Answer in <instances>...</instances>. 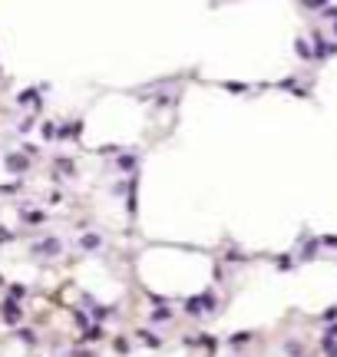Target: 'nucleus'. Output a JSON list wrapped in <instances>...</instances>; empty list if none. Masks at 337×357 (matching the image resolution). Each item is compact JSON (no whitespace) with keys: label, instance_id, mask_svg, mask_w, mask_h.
Masks as SVG:
<instances>
[{"label":"nucleus","instance_id":"obj_1","mask_svg":"<svg viewBox=\"0 0 337 357\" xmlns=\"http://www.w3.org/2000/svg\"><path fill=\"white\" fill-rule=\"evenodd\" d=\"M215 304H218V298H215V291L208 288V291H202V295H195V298L185 301V314L188 318H205V314H215Z\"/></svg>","mask_w":337,"mask_h":357},{"label":"nucleus","instance_id":"obj_2","mask_svg":"<svg viewBox=\"0 0 337 357\" xmlns=\"http://www.w3.org/2000/svg\"><path fill=\"white\" fill-rule=\"evenodd\" d=\"M318 255H321V238L304 232V235L298 238V255H294V258H298V262H314Z\"/></svg>","mask_w":337,"mask_h":357},{"label":"nucleus","instance_id":"obj_3","mask_svg":"<svg viewBox=\"0 0 337 357\" xmlns=\"http://www.w3.org/2000/svg\"><path fill=\"white\" fill-rule=\"evenodd\" d=\"M63 251V242L56 238V235H50V238H40V242H33V255H46V258H56Z\"/></svg>","mask_w":337,"mask_h":357},{"label":"nucleus","instance_id":"obj_4","mask_svg":"<svg viewBox=\"0 0 337 357\" xmlns=\"http://www.w3.org/2000/svg\"><path fill=\"white\" fill-rule=\"evenodd\" d=\"M112 166H116V172H123V175H136L139 155H136V152H119V155L112 159Z\"/></svg>","mask_w":337,"mask_h":357},{"label":"nucleus","instance_id":"obj_5","mask_svg":"<svg viewBox=\"0 0 337 357\" xmlns=\"http://www.w3.org/2000/svg\"><path fill=\"white\" fill-rule=\"evenodd\" d=\"M314 60H331L337 53V40H324L321 33H314Z\"/></svg>","mask_w":337,"mask_h":357},{"label":"nucleus","instance_id":"obj_6","mask_svg":"<svg viewBox=\"0 0 337 357\" xmlns=\"http://www.w3.org/2000/svg\"><path fill=\"white\" fill-rule=\"evenodd\" d=\"M0 318L7 321V324H20V321H23V311H20V304L14 298H7L0 304Z\"/></svg>","mask_w":337,"mask_h":357},{"label":"nucleus","instance_id":"obj_7","mask_svg":"<svg viewBox=\"0 0 337 357\" xmlns=\"http://www.w3.org/2000/svg\"><path fill=\"white\" fill-rule=\"evenodd\" d=\"M3 162H7V169L17 172V175H23V172L30 169V155H27V152H23V155H17V152H7V155H3Z\"/></svg>","mask_w":337,"mask_h":357},{"label":"nucleus","instance_id":"obj_8","mask_svg":"<svg viewBox=\"0 0 337 357\" xmlns=\"http://www.w3.org/2000/svg\"><path fill=\"white\" fill-rule=\"evenodd\" d=\"M17 106H23V109L33 106V113H40V90H23V93L17 96Z\"/></svg>","mask_w":337,"mask_h":357},{"label":"nucleus","instance_id":"obj_9","mask_svg":"<svg viewBox=\"0 0 337 357\" xmlns=\"http://www.w3.org/2000/svg\"><path fill=\"white\" fill-rule=\"evenodd\" d=\"M79 136H83V123L76 119V123H63V126H60V136H56V139L70 142V139H79Z\"/></svg>","mask_w":337,"mask_h":357},{"label":"nucleus","instance_id":"obj_10","mask_svg":"<svg viewBox=\"0 0 337 357\" xmlns=\"http://www.w3.org/2000/svg\"><path fill=\"white\" fill-rule=\"evenodd\" d=\"M79 248H83V251H99V248H103V235H99V232L79 235Z\"/></svg>","mask_w":337,"mask_h":357},{"label":"nucleus","instance_id":"obj_11","mask_svg":"<svg viewBox=\"0 0 337 357\" xmlns=\"http://www.w3.org/2000/svg\"><path fill=\"white\" fill-rule=\"evenodd\" d=\"M172 318H175V311L166 308V304H162V308H155V311H149V321H152V324H168Z\"/></svg>","mask_w":337,"mask_h":357},{"label":"nucleus","instance_id":"obj_12","mask_svg":"<svg viewBox=\"0 0 337 357\" xmlns=\"http://www.w3.org/2000/svg\"><path fill=\"white\" fill-rule=\"evenodd\" d=\"M40 136H43L46 142H53L56 136H60V126H56L53 119H43V123H40Z\"/></svg>","mask_w":337,"mask_h":357},{"label":"nucleus","instance_id":"obj_13","mask_svg":"<svg viewBox=\"0 0 337 357\" xmlns=\"http://www.w3.org/2000/svg\"><path fill=\"white\" fill-rule=\"evenodd\" d=\"M106 338V331H103V324H90L86 327V334H83V341H90V344H96V341Z\"/></svg>","mask_w":337,"mask_h":357},{"label":"nucleus","instance_id":"obj_14","mask_svg":"<svg viewBox=\"0 0 337 357\" xmlns=\"http://www.w3.org/2000/svg\"><path fill=\"white\" fill-rule=\"evenodd\" d=\"M139 341H142L146 347H159V344H162V338H159L155 331H139Z\"/></svg>","mask_w":337,"mask_h":357},{"label":"nucleus","instance_id":"obj_15","mask_svg":"<svg viewBox=\"0 0 337 357\" xmlns=\"http://www.w3.org/2000/svg\"><path fill=\"white\" fill-rule=\"evenodd\" d=\"M53 169H56V172H63V175H73L76 166H73V159H56V162H53Z\"/></svg>","mask_w":337,"mask_h":357},{"label":"nucleus","instance_id":"obj_16","mask_svg":"<svg viewBox=\"0 0 337 357\" xmlns=\"http://www.w3.org/2000/svg\"><path fill=\"white\" fill-rule=\"evenodd\" d=\"M278 271H291V268H294V255H278Z\"/></svg>","mask_w":337,"mask_h":357},{"label":"nucleus","instance_id":"obj_17","mask_svg":"<svg viewBox=\"0 0 337 357\" xmlns=\"http://www.w3.org/2000/svg\"><path fill=\"white\" fill-rule=\"evenodd\" d=\"M248 341H251V334H235V338H228V347H242V344H248Z\"/></svg>","mask_w":337,"mask_h":357},{"label":"nucleus","instance_id":"obj_18","mask_svg":"<svg viewBox=\"0 0 337 357\" xmlns=\"http://www.w3.org/2000/svg\"><path fill=\"white\" fill-rule=\"evenodd\" d=\"M10 298H14V301L27 298V288H23V284H10Z\"/></svg>","mask_w":337,"mask_h":357},{"label":"nucleus","instance_id":"obj_19","mask_svg":"<svg viewBox=\"0 0 337 357\" xmlns=\"http://www.w3.org/2000/svg\"><path fill=\"white\" fill-rule=\"evenodd\" d=\"M321 245L331 248V251H337V235H321Z\"/></svg>","mask_w":337,"mask_h":357},{"label":"nucleus","instance_id":"obj_20","mask_svg":"<svg viewBox=\"0 0 337 357\" xmlns=\"http://www.w3.org/2000/svg\"><path fill=\"white\" fill-rule=\"evenodd\" d=\"M23 218H27L30 225H37V222H43L46 215H43V212H23Z\"/></svg>","mask_w":337,"mask_h":357},{"label":"nucleus","instance_id":"obj_21","mask_svg":"<svg viewBox=\"0 0 337 357\" xmlns=\"http://www.w3.org/2000/svg\"><path fill=\"white\" fill-rule=\"evenodd\" d=\"M324 3H327V0H304V7H311V10H321Z\"/></svg>","mask_w":337,"mask_h":357},{"label":"nucleus","instance_id":"obj_22","mask_svg":"<svg viewBox=\"0 0 337 357\" xmlns=\"http://www.w3.org/2000/svg\"><path fill=\"white\" fill-rule=\"evenodd\" d=\"M116 351L119 354H129V341H116Z\"/></svg>","mask_w":337,"mask_h":357},{"label":"nucleus","instance_id":"obj_23","mask_svg":"<svg viewBox=\"0 0 337 357\" xmlns=\"http://www.w3.org/2000/svg\"><path fill=\"white\" fill-rule=\"evenodd\" d=\"M334 318H337V308H327V311L321 314V321H334Z\"/></svg>","mask_w":337,"mask_h":357},{"label":"nucleus","instance_id":"obj_24","mask_svg":"<svg viewBox=\"0 0 337 357\" xmlns=\"http://www.w3.org/2000/svg\"><path fill=\"white\" fill-rule=\"evenodd\" d=\"M3 242H14V235H10L7 228H0V245H3Z\"/></svg>","mask_w":337,"mask_h":357}]
</instances>
